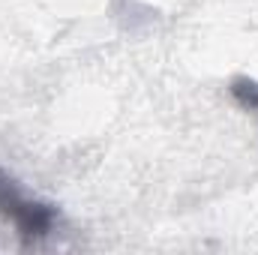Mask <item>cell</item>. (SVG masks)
Masks as SVG:
<instances>
[{"label": "cell", "mask_w": 258, "mask_h": 255, "mask_svg": "<svg viewBox=\"0 0 258 255\" xmlns=\"http://www.w3.org/2000/svg\"><path fill=\"white\" fill-rule=\"evenodd\" d=\"M0 216L6 222H12V228L18 231V237L24 243H30V240L45 237L54 228L57 207L48 204V201H39V198L27 195L15 177H9L6 171H0Z\"/></svg>", "instance_id": "1"}, {"label": "cell", "mask_w": 258, "mask_h": 255, "mask_svg": "<svg viewBox=\"0 0 258 255\" xmlns=\"http://www.w3.org/2000/svg\"><path fill=\"white\" fill-rule=\"evenodd\" d=\"M231 96H234L243 108L255 111L258 108V81H252V78H234V81H231Z\"/></svg>", "instance_id": "2"}]
</instances>
